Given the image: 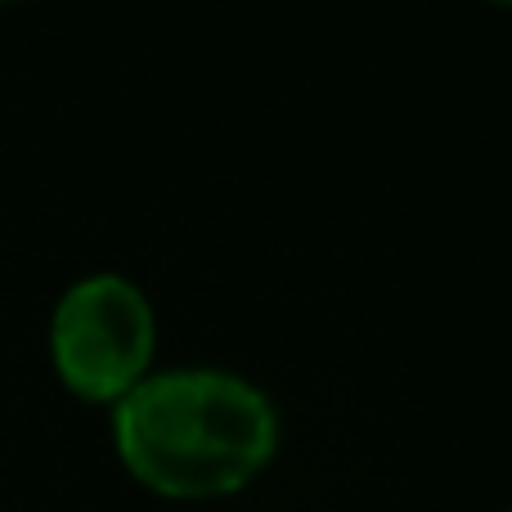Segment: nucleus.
Masks as SVG:
<instances>
[{"label":"nucleus","mask_w":512,"mask_h":512,"mask_svg":"<svg viewBox=\"0 0 512 512\" xmlns=\"http://www.w3.org/2000/svg\"><path fill=\"white\" fill-rule=\"evenodd\" d=\"M117 459L162 499H221L265 472L279 450L270 396L225 369H167L113 405Z\"/></svg>","instance_id":"f257e3e1"},{"label":"nucleus","mask_w":512,"mask_h":512,"mask_svg":"<svg viewBox=\"0 0 512 512\" xmlns=\"http://www.w3.org/2000/svg\"><path fill=\"white\" fill-rule=\"evenodd\" d=\"M158 319L122 274H90L59 297L50 319V360L59 382L90 405H117L149 378Z\"/></svg>","instance_id":"f03ea898"},{"label":"nucleus","mask_w":512,"mask_h":512,"mask_svg":"<svg viewBox=\"0 0 512 512\" xmlns=\"http://www.w3.org/2000/svg\"><path fill=\"white\" fill-rule=\"evenodd\" d=\"M499 5H512V0H499Z\"/></svg>","instance_id":"7ed1b4c3"},{"label":"nucleus","mask_w":512,"mask_h":512,"mask_svg":"<svg viewBox=\"0 0 512 512\" xmlns=\"http://www.w3.org/2000/svg\"><path fill=\"white\" fill-rule=\"evenodd\" d=\"M0 5H5V0H0Z\"/></svg>","instance_id":"20e7f679"},{"label":"nucleus","mask_w":512,"mask_h":512,"mask_svg":"<svg viewBox=\"0 0 512 512\" xmlns=\"http://www.w3.org/2000/svg\"><path fill=\"white\" fill-rule=\"evenodd\" d=\"M508 512H512V508H508Z\"/></svg>","instance_id":"39448f33"}]
</instances>
